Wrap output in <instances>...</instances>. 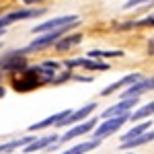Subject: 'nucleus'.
Instances as JSON below:
<instances>
[{
  "instance_id": "nucleus-24",
  "label": "nucleus",
  "mask_w": 154,
  "mask_h": 154,
  "mask_svg": "<svg viewBox=\"0 0 154 154\" xmlns=\"http://www.w3.org/2000/svg\"><path fill=\"white\" fill-rule=\"evenodd\" d=\"M0 35H2V29H0Z\"/></svg>"
},
{
  "instance_id": "nucleus-10",
  "label": "nucleus",
  "mask_w": 154,
  "mask_h": 154,
  "mask_svg": "<svg viewBox=\"0 0 154 154\" xmlns=\"http://www.w3.org/2000/svg\"><path fill=\"white\" fill-rule=\"evenodd\" d=\"M140 78H142V74H128V76H123L121 80H117V82H113V84H109V86H105L101 95H103V97H107V95H111V93H115V91H119L121 86L134 84L136 80H140Z\"/></svg>"
},
{
  "instance_id": "nucleus-17",
  "label": "nucleus",
  "mask_w": 154,
  "mask_h": 154,
  "mask_svg": "<svg viewBox=\"0 0 154 154\" xmlns=\"http://www.w3.org/2000/svg\"><path fill=\"white\" fill-rule=\"evenodd\" d=\"M152 125V121H144V123H140V125H136V128H131L123 138H121V142H125V140H131V138H136V136H140V134H144V131H148V128Z\"/></svg>"
},
{
  "instance_id": "nucleus-22",
  "label": "nucleus",
  "mask_w": 154,
  "mask_h": 154,
  "mask_svg": "<svg viewBox=\"0 0 154 154\" xmlns=\"http://www.w3.org/2000/svg\"><path fill=\"white\" fill-rule=\"evenodd\" d=\"M23 2H27V4H33V2H39V0H23Z\"/></svg>"
},
{
  "instance_id": "nucleus-19",
  "label": "nucleus",
  "mask_w": 154,
  "mask_h": 154,
  "mask_svg": "<svg viewBox=\"0 0 154 154\" xmlns=\"http://www.w3.org/2000/svg\"><path fill=\"white\" fill-rule=\"evenodd\" d=\"M152 111H154V103L150 101V103H148V105H144L140 111L131 113L130 117H131V119H142V117H148V115H152Z\"/></svg>"
},
{
  "instance_id": "nucleus-5",
  "label": "nucleus",
  "mask_w": 154,
  "mask_h": 154,
  "mask_svg": "<svg viewBox=\"0 0 154 154\" xmlns=\"http://www.w3.org/2000/svg\"><path fill=\"white\" fill-rule=\"evenodd\" d=\"M95 109H97L95 103H88V105H84L82 109H78V111H70V115H68V117H64L58 125H72V123H76V121H82V119L88 117Z\"/></svg>"
},
{
  "instance_id": "nucleus-12",
  "label": "nucleus",
  "mask_w": 154,
  "mask_h": 154,
  "mask_svg": "<svg viewBox=\"0 0 154 154\" xmlns=\"http://www.w3.org/2000/svg\"><path fill=\"white\" fill-rule=\"evenodd\" d=\"M152 138H154L152 130H150V131H144V134L136 136V138H131V140H125V142H121V148H123V150H130V148L142 146V144H146V142H152Z\"/></svg>"
},
{
  "instance_id": "nucleus-8",
  "label": "nucleus",
  "mask_w": 154,
  "mask_h": 154,
  "mask_svg": "<svg viewBox=\"0 0 154 154\" xmlns=\"http://www.w3.org/2000/svg\"><path fill=\"white\" fill-rule=\"evenodd\" d=\"M154 86V80L152 78H140V80H136V82H134V86H130V88H128V91H125V93H123V99H130V97H140L144 93V91H148V88H152Z\"/></svg>"
},
{
  "instance_id": "nucleus-11",
  "label": "nucleus",
  "mask_w": 154,
  "mask_h": 154,
  "mask_svg": "<svg viewBox=\"0 0 154 154\" xmlns=\"http://www.w3.org/2000/svg\"><path fill=\"white\" fill-rule=\"evenodd\" d=\"M56 140H58V136L51 134V136L41 138V140H33V142H29L27 146H23V148H25V152H37V150H43V148L51 146V142H56Z\"/></svg>"
},
{
  "instance_id": "nucleus-18",
  "label": "nucleus",
  "mask_w": 154,
  "mask_h": 154,
  "mask_svg": "<svg viewBox=\"0 0 154 154\" xmlns=\"http://www.w3.org/2000/svg\"><path fill=\"white\" fill-rule=\"evenodd\" d=\"M80 39H82V37L78 35V33H74V35H70V37H64V39H58V45H56V48H58L60 51H64V49L72 48V45H76V43H80Z\"/></svg>"
},
{
  "instance_id": "nucleus-14",
  "label": "nucleus",
  "mask_w": 154,
  "mask_h": 154,
  "mask_svg": "<svg viewBox=\"0 0 154 154\" xmlns=\"http://www.w3.org/2000/svg\"><path fill=\"white\" fill-rule=\"evenodd\" d=\"M99 144H101V140H91V142H82V144H76L74 148H68L66 152H62V154H86V152H91V150H95Z\"/></svg>"
},
{
  "instance_id": "nucleus-20",
  "label": "nucleus",
  "mask_w": 154,
  "mask_h": 154,
  "mask_svg": "<svg viewBox=\"0 0 154 154\" xmlns=\"http://www.w3.org/2000/svg\"><path fill=\"white\" fill-rule=\"evenodd\" d=\"M91 58H117L121 56V51H105V49H93L88 54Z\"/></svg>"
},
{
  "instance_id": "nucleus-9",
  "label": "nucleus",
  "mask_w": 154,
  "mask_h": 154,
  "mask_svg": "<svg viewBox=\"0 0 154 154\" xmlns=\"http://www.w3.org/2000/svg\"><path fill=\"white\" fill-rule=\"evenodd\" d=\"M70 115V109H66V111H60L56 115H49V117L41 119V121H37L33 125H29V131H37V130H43V128H48V125H54V123H60L64 117H68Z\"/></svg>"
},
{
  "instance_id": "nucleus-7",
  "label": "nucleus",
  "mask_w": 154,
  "mask_h": 154,
  "mask_svg": "<svg viewBox=\"0 0 154 154\" xmlns=\"http://www.w3.org/2000/svg\"><path fill=\"white\" fill-rule=\"evenodd\" d=\"M95 125H97V119H86L84 123H80V125H76V128L68 130L60 140H62V142H70V140H74V138H78V136H82V134H86V131H91Z\"/></svg>"
},
{
  "instance_id": "nucleus-21",
  "label": "nucleus",
  "mask_w": 154,
  "mask_h": 154,
  "mask_svg": "<svg viewBox=\"0 0 154 154\" xmlns=\"http://www.w3.org/2000/svg\"><path fill=\"white\" fill-rule=\"evenodd\" d=\"M142 2H148V0H128V2H125V8H131V6L142 4Z\"/></svg>"
},
{
  "instance_id": "nucleus-23",
  "label": "nucleus",
  "mask_w": 154,
  "mask_h": 154,
  "mask_svg": "<svg viewBox=\"0 0 154 154\" xmlns=\"http://www.w3.org/2000/svg\"><path fill=\"white\" fill-rule=\"evenodd\" d=\"M0 97H4V88L2 86H0Z\"/></svg>"
},
{
  "instance_id": "nucleus-3",
  "label": "nucleus",
  "mask_w": 154,
  "mask_h": 154,
  "mask_svg": "<svg viewBox=\"0 0 154 154\" xmlns=\"http://www.w3.org/2000/svg\"><path fill=\"white\" fill-rule=\"evenodd\" d=\"M70 27H76V25H70ZM70 27H64V29H58V31H48L43 37H39V39H35L31 45H27V48L23 49V51H39V49H45L49 48L51 43H56L60 39V35L66 31V29H70Z\"/></svg>"
},
{
  "instance_id": "nucleus-15",
  "label": "nucleus",
  "mask_w": 154,
  "mask_h": 154,
  "mask_svg": "<svg viewBox=\"0 0 154 154\" xmlns=\"http://www.w3.org/2000/svg\"><path fill=\"white\" fill-rule=\"evenodd\" d=\"M0 68L2 70H23L27 68V60L19 58H6V62H0Z\"/></svg>"
},
{
  "instance_id": "nucleus-13",
  "label": "nucleus",
  "mask_w": 154,
  "mask_h": 154,
  "mask_svg": "<svg viewBox=\"0 0 154 154\" xmlns=\"http://www.w3.org/2000/svg\"><path fill=\"white\" fill-rule=\"evenodd\" d=\"M66 66H80V68H88V70H107L109 66L107 64H101V62H91V60H70V62H66Z\"/></svg>"
},
{
  "instance_id": "nucleus-16",
  "label": "nucleus",
  "mask_w": 154,
  "mask_h": 154,
  "mask_svg": "<svg viewBox=\"0 0 154 154\" xmlns=\"http://www.w3.org/2000/svg\"><path fill=\"white\" fill-rule=\"evenodd\" d=\"M29 142H33V138H21V140H12V142L0 144V154L2 152H12V150H17V148H23V146H27Z\"/></svg>"
},
{
  "instance_id": "nucleus-2",
  "label": "nucleus",
  "mask_w": 154,
  "mask_h": 154,
  "mask_svg": "<svg viewBox=\"0 0 154 154\" xmlns=\"http://www.w3.org/2000/svg\"><path fill=\"white\" fill-rule=\"evenodd\" d=\"M130 117L128 113L125 115H117V117H107L99 128L95 130V140H103V138H107V136H111V134H115V131L123 125V121Z\"/></svg>"
},
{
  "instance_id": "nucleus-6",
  "label": "nucleus",
  "mask_w": 154,
  "mask_h": 154,
  "mask_svg": "<svg viewBox=\"0 0 154 154\" xmlns=\"http://www.w3.org/2000/svg\"><path fill=\"white\" fill-rule=\"evenodd\" d=\"M136 101H138V97H130V99H123L119 105H113V107H109L105 113H103V119L107 117H117V115H125L128 111H130L131 107L136 105Z\"/></svg>"
},
{
  "instance_id": "nucleus-4",
  "label": "nucleus",
  "mask_w": 154,
  "mask_h": 154,
  "mask_svg": "<svg viewBox=\"0 0 154 154\" xmlns=\"http://www.w3.org/2000/svg\"><path fill=\"white\" fill-rule=\"evenodd\" d=\"M39 82H41V78H39V70L33 68L31 72L23 74L21 78H14V80H12V86H14L19 93H25V91H29V88H35Z\"/></svg>"
},
{
  "instance_id": "nucleus-1",
  "label": "nucleus",
  "mask_w": 154,
  "mask_h": 154,
  "mask_svg": "<svg viewBox=\"0 0 154 154\" xmlns=\"http://www.w3.org/2000/svg\"><path fill=\"white\" fill-rule=\"evenodd\" d=\"M70 25H78V17L76 14H68V17H58V19H51L45 23L33 27V33H48V31H58L64 27H70Z\"/></svg>"
}]
</instances>
